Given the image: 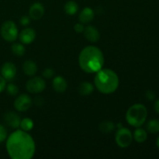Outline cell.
Segmentation results:
<instances>
[{
    "label": "cell",
    "instance_id": "cell-1",
    "mask_svg": "<svg viewBox=\"0 0 159 159\" xmlns=\"http://www.w3.org/2000/svg\"><path fill=\"white\" fill-rule=\"evenodd\" d=\"M6 151L12 159H30L35 154V142L26 131L16 130L8 137Z\"/></svg>",
    "mask_w": 159,
    "mask_h": 159
},
{
    "label": "cell",
    "instance_id": "cell-2",
    "mask_svg": "<svg viewBox=\"0 0 159 159\" xmlns=\"http://www.w3.org/2000/svg\"><path fill=\"white\" fill-rule=\"evenodd\" d=\"M79 63L85 72L96 73L104 65L103 54L97 47H85L79 54Z\"/></svg>",
    "mask_w": 159,
    "mask_h": 159
},
{
    "label": "cell",
    "instance_id": "cell-3",
    "mask_svg": "<svg viewBox=\"0 0 159 159\" xmlns=\"http://www.w3.org/2000/svg\"><path fill=\"white\" fill-rule=\"evenodd\" d=\"M94 84L98 91L103 94H111L114 93L119 86L120 81L115 71L109 68H101L96 72Z\"/></svg>",
    "mask_w": 159,
    "mask_h": 159
},
{
    "label": "cell",
    "instance_id": "cell-4",
    "mask_svg": "<svg viewBox=\"0 0 159 159\" xmlns=\"http://www.w3.org/2000/svg\"><path fill=\"white\" fill-rule=\"evenodd\" d=\"M148 110L145 106L137 103L131 106L126 113V120L130 126L140 127L147 120Z\"/></svg>",
    "mask_w": 159,
    "mask_h": 159
},
{
    "label": "cell",
    "instance_id": "cell-5",
    "mask_svg": "<svg viewBox=\"0 0 159 159\" xmlns=\"http://www.w3.org/2000/svg\"><path fill=\"white\" fill-rule=\"evenodd\" d=\"M1 36L7 42H13L18 37V29L13 21L4 22L1 26Z\"/></svg>",
    "mask_w": 159,
    "mask_h": 159
},
{
    "label": "cell",
    "instance_id": "cell-6",
    "mask_svg": "<svg viewBox=\"0 0 159 159\" xmlns=\"http://www.w3.org/2000/svg\"><path fill=\"white\" fill-rule=\"evenodd\" d=\"M115 141L116 144L121 148L129 147L133 141V134L131 131L125 127H120L115 135Z\"/></svg>",
    "mask_w": 159,
    "mask_h": 159
},
{
    "label": "cell",
    "instance_id": "cell-7",
    "mask_svg": "<svg viewBox=\"0 0 159 159\" xmlns=\"http://www.w3.org/2000/svg\"><path fill=\"white\" fill-rule=\"evenodd\" d=\"M26 88L30 93H40L43 92L46 88V82L44 79L40 77H34L27 81Z\"/></svg>",
    "mask_w": 159,
    "mask_h": 159
},
{
    "label": "cell",
    "instance_id": "cell-8",
    "mask_svg": "<svg viewBox=\"0 0 159 159\" xmlns=\"http://www.w3.org/2000/svg\"><path fill=\"white\" fill-rule=\"evenodd\" d=\"M33 103V100L28 95L22 94L15 99L14 107L17 111L24 112L30 109Z\"/></svg>",
    "mask_w": 159,
    "mask_h": 159
},
{
    "label": "cell",
    "instance_id": "cell-9",
    "mask_svg": "<svg viewBox=\"0 0 159 159\" xmlns=\"http://www.w3.org/2000/svg\"><path fill=\"white\" fill-rule=\"evenodd\" d=\"M1 75L6 81H11L16 75V67L12 62H6L1 68Z\"/></svg>",
    "mask_w": 159,
    "mask_h": 159
},
{
    "label": "cell",
    "instance_id": "cell-10",
    "mask_svg": "<svg viewBox=\"0 0 159 159\" xmlns=\"http://www.w3.org/2000/svg\"><path fill=\"white\" fill-rule=\"evenodd\" d=\"M44 14V7L40 2H35L30 6L29 10V16L34 20H38L43 17Z\"/></svg>",
    "mask_w": 159,
    "mask_h": 159
},
{
    "label": "cell",
    "instance_id": "cell-11",
    "mask_svg": "<svg viewBox=\"0 0 159 159\" xmlns=\"http://www.w3.org/2000/svg\"><path fill=\"white\" fill-rule=\"evenodd\" d=\"M19 37L23 44H30L35 40L36 32L32 28H26L21 31Z\"/></svg>",
    "mask_w": 159,
    "mask_h": 159
},
{
    "label": "cell",
    "instance_id": "cell-12",
    "mask_svg": "<svg viewBox=\"0 0 159 159\" xmlns=\"http://www.w3.org/2000/svg\"><path fill=\"white\" fill-rule=\"evenodd\" d=\"M4 120L9 127L13 129H17L20 127L21 120L17 113H14V112H8L7 113L5 114Z\"/></svg>",
    "mask_w": 159,
    "mask_h": 159
},
{
    "label": "cell",
    "instance_id": "cell-13",
    "mask_svg": "<svg viewBox=\"0 0 159 159\" xmlns=\"http://www.w3.org/2000/svg\"><path fill=\"white\" fill-rule=\"evenodd\" d=\"M83 33L85 38L89 41L93 42V43L97 42L99 40V37H100L99 30H97V28L93 26H88L87 27H85Z\"/></svg>",
    "mask_w": 159,
    "mask_h": 159
},
{
    "label": "cell",
    "instance_id": "cell-14",
    "mask_svg": "<svg viewBox=\"0 0 159 159\" xmlns=\"http://www.w3.org/2000/svg\"><path fill=\"white\" fill-rule=\"evenodd\" d=\"M52 86L54 91L57 93H65L68 87V83L65 79L62 76H56L52 82Z\"/></svg>",
    "mask_w": 159,
    "mask_h": 159
},
{
    "label": "cell",
    "instance_id": "cell-15",
    "mask_svg": "<svg viewBox=\"0 0 159 159\" xmlns=\"http://www.w3.org/2000/svg\"><path fill=\"white\" fill-rule=\"evenodd\" d=\"M95 12L93 9H92L89 7H85L81 11L79 16V20L80 23L85 24V23H89L94 19Z\"/></svg>",
    "mask_w": 159,
    "mask_h": 159
},
{
    "label": "cell",
    "instance_id": "cell-16",
    "mask_svg": "<svg viewBox=\"0 0 159 159\" xmlns=\"http://www.w3.org/2000/svg\"><path fill=\"white\" fill-rule=\"evenodd\" d=\"M23 72L28 76H34L37 71V64L32 60H27L23 65Z\"/></svg>",
    "mask_w": 159,
    "mask_h": 159
},
{
    "label": "cell",
    "instance_id": "cell-17",
    "mask_svg": "<svg viewBox=\"0 0 159 159\" xmlns=\"http://www.w3.org/2000/svg\"><path fill=\"white\" fill-rule=\"evenodd\" d=\"M133 138L138 143H144L148 139V133L144 129L140 127H137L136 130L134 131Z\"/></svg>",
    "mask_w": 159,
    "mask_h": 159
},
{
    "label": "cell",
    "instance_id": "cell-18",
    "mask_svg": "<svg viewBox=\"0 0 159 159\" xmlns=\"http://www.w3.org/2000/svg\"><path fill=\"white\" fill-rule=\"evenodd\" d=\"M94 90V86L92 83L89 82H83L79 85L78 91L82 96H89L91 94Z\"/></svg>",
    "mask_w": 159,
    "mask_h": 159
},
{
    "label": "cell",
    "instance_id": "cell-19",
    "mask_svg": "<svg viewBox=\"0 0 159 159\" xmlns=\"http://www.w3.org/2000/svg\"><path fill=\"white\" fill-rule=\"evenodd\" d=\"M64 10L68 15H75L79 10V6L75 1H68L64 6Z\"/></svg>",
    "mask_w": 159,
    "mask_h": 159
},
{
    "label": "cell",
    "instance_id": "cell-20",
    "mask_svg": "<svg viewBox=\"0 0 159 159\" xmlns=\"http://www.w3.org/2000/svg\"><path fill=\"white\" fill-rule=\"evenodd\" d=\"M99 129L102 133L109 134L115 129V124L112 121H103L99 125Z\"/></svg>",
    "mask_w": 159,
    "mask_h": 159
},
{
    "label": "cell",
    "instance_id": "cell-21",
    "mask_svg": "<svg viewBox=\"0 0 159 159\" xmlns=\"http://www.w3.org/2000/svg\"><path fill=\"white\" fill-rule=\"evenodd\" d=\"M148 131L151 134H157L159 132V120L152 119L148 122L146 126Z\"/></svg>",
    "mask_w": 159,
    "mask_h": 159
},
{
    "label": "cell",
    "instance_id": "cell-22",
    "mask_svg": "<svg viewBox=\"0 0 159 159\" xmlns=\"http://www.w3.org/2000/svg\"><path fill=\"white\" fill-rule=\"evenodd\" d=\"M34 121L30 119V118H23L20 121V127L21 130H24V131H29L31 130L34 127Z\"/></svg>",
    "mask_w": 159,
    "mask_h": 159
},
{
    "label": "cell",
    "instance_id": "cell-23",
    "mask_svg": "<svg viewBox=\"0 0 159 159\" xmlns=\"http://www.w3.org/2000/svg\"><path fill=\"white\" fill-rule=\"evenodd\" d=\"M11 49H12V51L14 54V55L17 56V57H21V56H23L25 54V51H26L25 47L22 43H13L12 45Z\"/></svg>",
    "mask_w": 159,
    "mask_h": 159
},
{
    "label": "cell",
    "instance_id": "cell-24",
    "mask_svg": "<svg viewBox=\"0 0 159 159\" xmlns=\"http://www.w3.org/2000/svg\"><path fill=\"white\" fill-rule=\"evenodd\" d=\"M6 91L10 96H16L19 92V88L15 85V84L9 83L6 85Z\"/></svg>",
    "mask_w": 159,
    "mask_h": 159
},
{
    "label": "cell",
    "instance_id": "cell-25",
    "mask_svg": "<svg viewBox=\"0 0 159 159\" xmlns=\"http://www.w3.org/2000/svg\"><path fill=\"white\" fill-rule=\"evenodd\" d=\"M54 71L52 68H46L43 70V76L45 79H51L54 77Z\"/></svg>",
    "mask_w": 159,
    "mask_h": 159
},
{
    "label": "cell",
    "instance_id": "cell-26",
    "mask_svg": "<svg viewBox=\"0 0 159 159\" xmlns=\"http://www.w3.org/2000/svg\"><path fill=\"white\" fill-rule=\"evenodd\" d=\"M7 138V131L2 124H0V143L3 142Z\"/></svg>",
    "mask_w": 159,
    "mask_h": 159
},
{
    "label": "cell",
    "instance_id": "cell-27",
    "mask_svg": "<svg viewBox=\"0 0 159 159\" xmlns=\"http://www.w3.org/2000/svg\"><path fill=\"white\" fill-rule=\"evenodd\" d=\"M20 22L22 26H27L30 23V17L28 16H23L20 18Z\"/></svg>",
    "mask_w": 159,
    "mask_h": 159
},
{
    "label": "cell",
    "instance_id": "cell-28",
    "mask_svg": "<svg viewBox=\"0 0 159 159\" xmlns=\"http://www.w3.org/2000/svg\"><path fill=\"white\" fill-rule=\"evenodd\" d=\"M74 30L76 33H78V34H81V33H82L84 31V30H85L83 23H76V24L74 26Z\"/></svg>",
    "mask_w": 159,
    "mask_h": 159
},
{
    "label": "cell",
    "instance_id": "cell-29",
    "mask_svg": "<svg viewBox=\"0 0 159 159\" xmlns=\"http://www.w3.org/2000/svg\"><path fill=\"white\" fill-rule=\"evenodd\" d=\"M145 96L147 99L152 101L155 99V93L152 90H147L145 93Z\"/></svg>",
    "mask_w": 159,
    "mask_h": 159
},
{
    "label": "cell",
    "instance_id": "cell-30",
    "mask_svg": "<svg viewBox=\"0 0 159 159\" xmlns=\"http://www.w3.org/2000/svg\"><path fill=\"white\" fill-rule=\"evenodd\" d=\"M6 87V80L2 77V75H0V93L2 92H3L5 90Z\"/></svg>",
    "mask_w": 159,
    "mask_h": 159
},
{
    "label": "cell",
    "instance_id": "cell-31",
    "mask_svg": "<svg viewBox=\"0 0 159 159\" xmlns=\"http://www.w3.org/2000/svg\"><path fill=\"white\" fill-rule=\"evenodd\" d=\"M34 103H35V105L40 107V106H42L43 104V99L40 96H37V97H36L34 99Z\"/></svg>",
    "mask_w": 159,
    "mask_h": 159
},
{
    "label": "cell",
    "instance_id": "cell-32",
    "mask_svg": "<svg viewBox=\"0 0 159 159\" xmlns=\"http://www.w3.org/2000/svg\"><path fill=\"white\" fill-rule=\"evenodd\" d=\"M154 109H155V111L159 114V99L155 101V104H154Z\"/></svg>",
    "mask_w": 159,
    "mask_h": 159
},
{
    "label": "cell",
    "instance_id": "cell-33",
    "mask_svg": "<svg viewBox=\"0 0 159 159\" xmlns=\"http://www.w3.org/2000/svg\"><path fill=\"white\" fill-rule=\"evenodd\" d=\"M156 146H157V148L159 149V137L157 138V140H156Z\"/></svg>",
    "mask_w": 159,
    "mask_h": 159
}]
</instances>
